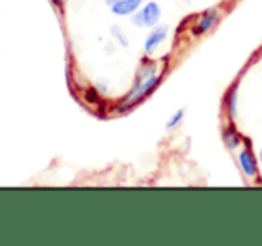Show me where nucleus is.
Masks as SVG:
<instances>
[{
    "label": "nucleus",
    "mask_w": 262,
    "mask_h": 246,
    "mask_svg": "<svg viewBox=\"0 0 262 246\" xmlns=\"http://www.w3.org/2000/svg\"><path fill=\"white\" fill-rule=\"evenodd\" d=\"M161 82H162V72H156V73H152V75H138L130 93L121 102V109L127 111V109L138 105L139 102H143L145 98H148L150 95L157 90Z\"/></svg>",
    "instance_id": "1"
},
{
    "label": "nucleus",
    "mask_w": 262,
    "mask_h": 246,
    "mask_svg": "<svg viewBox=\"0 0 262 246\" xmlns=\"http://www.w3.org/2000/svg\"><path fill=\"white\" fill-rule=\"evenodd\" d=\"M162 16V11L161 6L156 2V0H150V2H145L134 14H132L130 21L136 25V27H141V29H152L159 25Z\"/></svg>",
    "instance_id": "2"
},
{
    "label": "nucleus",
    "mask_w": 262,
    "mask_h": 246,
    "mask_svg": "<svg viewBox=\"0 0 262 246\" xmlns=\"http://www.w3.org/2000/svg\"><path fill=\"white\" fill-rule=\"evenodd\" d=\"M237 164H239V170L241 173L245 175L246 178L250 181H255L259 178V157L255 155V152L252 150V146H243L241 150L237 152Z\"/></svg>",
    "instance_id": "3"
},
{
    "label": "nucleus",
    "mask_w": 262,
    "mask_h": 246,
    "mask_svg": "<svg viewBox=\"0 0 262 246\" xmlns=\"http://www.w3.org/2000/svg\"><path fill=\"white\" fill-rule=\"evenodd\" d=\"M220 18H221V14L216 7L205 9L204 13H200L196 18H194L193 25H191V32H193V36H196L198 38V36H204V34H207V32H210L217 25Z\"/></svg>",
    "instance_id": "4"
},
{
    "label": "nucleus",
    "mask_w": 262,
    "mask_h": 246,
    "mask_svg": "<svg viewBox=\"0 0 262 246\" xmlns=\"http://www.w3.org/2000/svg\"><path fill=\"white\" fill-rule=\"evenodd\" d=\"M168 27L166 25H156V27L150 29V32L146 34L145 43H143V50H145L146 56L154 54L162 43L168 39Z\"/></svg>",
    "instance_id": "5"
},
{
    "label": "nucleus",
    "mask_w": 262,
    "mask_h": 246,
    "mask_svg": "<svg viewBox=\"0 0 262 246\" xmlns=\"http://www.w3.org/2000/svg\"><path fill=\"white\" fill-rule=\"evenodd\" d=\"M105 4L116 16H132L145 4V0H105Z\"/></svg>",
    "instance_id": "6"
},
{
    "label": "nucleus",
    "mask_w": 262,
    "mask_h": 246,
    "mask_svg": "<svg viewBox=\"0 0 262 246\" xmlns=\"http://www.w3.org/2000/svg\"><path fill=\"white\" fill-rule=\"evenodd\" d=\"M221 139H223L225 146H227L228 150H237L239 146L245 143V138H243V134L237 130V127L234 125V120H230V122L223 127Z\"/></svg>",
    "instance_id": "7"
},
{
    "label": "nucleus",
    "mask_w": 262,
    "mask_h": 246,
    "mask_svg": "<svg viewBox=\"0 0 262 246\" xmlns=\"http://www.w3.org/2000/svg\"><path fill=\"white\" fill-rule=\"evenodd\" d=\"M237 97H239V91H237V84L230 87L225 95V107H227V113L230 116V120L237 118Z\"/></svg>",
    "instance_id": "8"
},
{
    "label": "nucleus",
    "mask_w": 262,
    "mask_h": 246,
    "mask_svg": "<svg viewBox=\"0 0 262 246\" xmlns=\"http://www.w3.org/2000/svg\"><path fill=\"white\" fill-rule=\"evenodd\" d=\"M184 116H186V111H184V109H177V111L169 116L168 122H166V128H168V130H175V128L184 122Z\"/></svg>",
    "instance_id": "9"
},
{
    "label": "nucleus",
    "mask_w": 262,
    "mask_h": 246,
    "mask_svg": "<svg viewBox=\"0 0 262 246\" xmlns=\"http://www.w3.org/2000/svg\"><path fill=\"white\" fill-rule=\"evenodd\" d=\"M111 36L120 43V47H123V49H127L128 47V39H127V36H125L123 29H121L120 25H113V27H111Z\"/></svg>",
    "instance_id": "10"
},
{
    "label": "nucleus",
    "mask_w": 262,
    "mask_h": 246,
    "mask_svg": "<svg viewBox=\"0 0 262 246\" xmlns=\"http://www.w3.org/2000/svg\"><path fill=\"white\" fill-rule=\"evenodd\" d=\"M50 2H52V6L57 7L59 11H62V0H50Z\"/></svg>",
    "instance_id": "11"
},
{
    "label": "nucleus",
    "mask_w": 262,
    "mask_h": 246,
    "mask_svg": "<svg viewBox=\"0 0 262 246\" xmlns=\"http://www.w3.org/2000/svg\"><path fill=\"white\" fill-rule=\"evenodd\" d=\"M259 163H260V166H262V148H260V152H259Z\"/></svg>",
    "instance_id": "12"
},
{
    "label": "nucleus",
    "mask_w": 262,
    "mask_h": 246,
    "mask_svg": "<svg viewBox=\"0 0 262 246\" xmlns=\"http://www.w3.org/2000/svg\"><path fill=\"white\" fill-rule=\"evenodd\" d=\"M230 2H239V0H230Z\"/></svg>",
    "instance_id": "13"
}]
</instances>
